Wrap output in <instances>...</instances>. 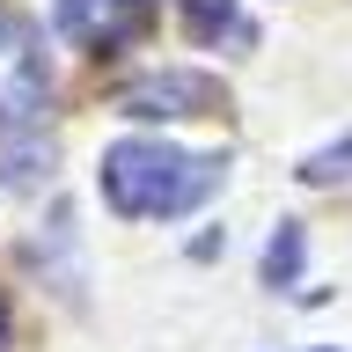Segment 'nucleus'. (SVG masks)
Here are the masks:
<instances>
[{
	"instance_id": "3",
	"label": "nucleus",
	"mask_w": 352,
	"mask_h": 352,
	"mask_svg": "<svg viewBox=\"0 0 352 352\" xmlns=\"http://www.w3.org/2000/svg\"><path fill=\"white\" fill-rule=\"evenodd\" d=\"M125 118H213L220 110V81L213 74H191V66H169V74H147L118 96Z\"/></svg>"
},
{
	"instance_id": "4",
	"label": "nucleus",
	"mask_w": 352,
	"mask_h": 352,
	"mask_svg": "<svg viewBox=\"0 0 352 352\" xmlns=\"http://www.w3.org/2000/svg\"><path fill=\"white\" fill-rule=\"evenodd\" d=\"M154 22V0H59V30L88 52H118Z\"/></svg>"
},
{
	"instance_id": "2",
	"label": "nucleus",
	"mask_w": 352,
	"mask_h": 352,
	"mask_svg": "<svg viewBox=\"0 0 352 352\" xmlns=\"http://www.w3.org/2000/svg\"><path fill=\"white\" fill-rule=\"evenodd\" d=\"M52 96V74H44V44L30 22L0 15V125H30Z\"/></svg>"
},
{
	"instance_id": "9",
	"label": "nucleus",
	"mask_w": 352,
	"mask_h": 352,
	"mask_svg": "<svg viewBox=\"0 0 352 352\" xmlns=\"http://www.w3.org/2000/svg\"><path fill=\"white\" fill-rule=\"evenodd\" d=\"M0 352H8V308H0Z\"/></svg>"
},
{
	"instance_id": "8",
	"label": "nucleus",
	"mask_w": 352,
	"mask_h": 352,
	"mask_svg": "<svg viewBox=\"0 0 352 352\" xmlns=\"http://www.w3.org/2000/svg\"><path fill=\"white\" fill-rule=\"evenodd\" d=\"M301 184H352V132L308 154V162H301Z\"/></svg>"
},
{
	"instance_id": "7",
	"label": "nucleus",
	"mask_w": 352,
	"mask_h": 352,
	"mask_svg": "<svg viewBox=\"0 0 352 352\" xmlns=\"http://www.w3.org/2000/svg\"><path fill=\"white\" fill-rule=\"evenodd\" d=\"M264 279L272 286L301 279V228H294V220H279V235H272V250H264Z\"/></svg>"
},
{
	"instance_id": "6",
	"label": "nucleus",
	"mask_w": 352,
	"mask_h": 352,
	"mask_svg": "<svg viewBox=\"0 0 352 352\" xmlns=\"http://www.w3.org/2000/svg\"><path fill=\"white\" fill-rule=\"evenodd\" d=\"M184 22H191V37H198V44H213V37L250 44V22L235 15V0H184Z\"/></svg>"
},
{
	"instance_id": "5",
	"label": "nucleus",
	"mask_w": 352,
	"mask_h": 352,
	"mask_svg": "<svg viewBox=\"0 0 352 352\" xmlns=\"http://www.w3.org/2000/svg\"><path fill=\"white\" fill-rule=\"evenodd\" d=\"M0 176L15 184V191H30L37 176H52V140H22V132H0Z\"/></svg>"
},
{
	"instance_id": "1",
	"label": "nucleus",
	"mask_w": 352,
	"mask_h": 352,
	"mask_svg": "<svg viewBox=\"0 0 352 352\" xmlns=\"http://www.w3.org/2000/svg\"><path fill=\"white\" fill-rule=\"evenodd\" d=\"M220 176H228L220 154H191V147H169V140H118V147H103V198L125 220L191 213V206H206L220 191Z\"/></svg>"
}]
</instances>
